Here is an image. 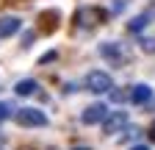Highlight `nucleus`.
<instances>
[{"instance_id": "nucleus-1", "label": "nucleus", "mask_w": 155, "mask_h": 150, "mask_svg": "<svg viewBox=\"0 0 155 150\" xmlns=\"http://www.w3.org/2000/svg\"><path fill=\"white\" fill-rule=\"evenodd\" d=\"M86 86H89L91 92H97V95H103V92H111L114 81H111L108 72H103V70H91V72L86 75Z\"/></svg>"}, {"instance_id": "nucleus-2", "label": "nucleus", "mask_w": 155, "mask_h": 150, "mask_svg": "<svg viewBox=\"0 0 155 150\" xmlns=\"http://www.w3.org/2000/svg\"><path fill=\"white\" fill-rule=\"evenodd\" d=\"M17 122L25 125V128H39V125H47V117H45V111H39V108H19L17 111Z\"/></svg>"}, {"instance_id": "nucleus-3", "label": "nucleus", "mask_w": 155, "mask_h": 150, "mask_svg": "<svg viewBox=\"0 0 155 150\" xmlns=\"http://www.w3.org/2000/svg\"><path fill=\"white\" fill-rule=\"evenodd\" d=\"M105 117H108V106H103V103H91V106L83 111L81 120H83L86 125H94V122H103Z\"/></svg>"}, {"instance_id": "nucleus-4", "label": "nucleus", "mask_w": 155, "mask_h": 150, "mask_svg": "<svg viewBox=\"0 0 155 150\" xmlns=\"http://www.w3.org/2000/svg\"><path fill=\"white\" fill-rule=\"evenodd\" d=\"M103 122H105V134H119V131L127 125V114L125 111H114V114L105 117Z\"/></svg>"}, {"instance_id": "nucleus-5", "label": "nucleus", "mask_w": 155, "mask_h": 150, "mask_svg": "<svg viewBox=\"0 0 155 150\" xmlns=\"http://www.w3.org/2000/svg\"><path fill=\"white\" fill-rule=\"evenodd\" d=\"M100 53L105 56V59H108L111 64H116V67H122V64H125V56H122V47L116 45V42H111V45H103V47H100Z\"/></svg>"}, {"instance_id": "nucleus-6", "label": "nucleus", "mask_w": 155, "mask_h": 150, "mask_svg": "<svg viewBox=\"0 0 155 150\" xmlns=\"http://www.w3.org/2000/svg\"><path fill=\"white\" fill-rule=\"evenodd\" d=\"M19 25H22V20H19V17H0V36H11V33H17Z\"/></svg>"}, {"instance_id": "nucleus-7", "label": "nucleus", "mask_w": 155, "mask_h": 150, "mask_svg": "<svg viewBox=\"0 0 155 150\" xmlns=\"http://www.w3.org/2000/svg\"><path fill=\"white\" fill-rule=\"evenodd\" d=\"M152 97V89L147 86V84H136L133 89H130V100L133 103H147Z\"/></svg>"}, {"instance_id": "nucleus-8", "label": "nucleus", "mask_w": 155, "mask_h": 150, "mask_svg": "<svg viewBox=\"0 0 155 150\" xmlns=\"http://www.w3.org/2000/svg\"><path fill=\"white\" fill-rule=\"evenodd\" d=\"M36 86H39V84H36L33 78H25V81L17 84V95H25V97H28V95H33V92H36Z\"/></svg>"}, {"instance_id": "nucleus-9", "label": "nucleus", "mask_w": 155, "mask_h": 150, "mask_svg": "<svg viewBox=\"0 0 155 150\" xmlns=\"http://www.w3.org/2000/svg\"><path fill=\"white\" fill-rule=\"evenodd\" d=\"M147 22H150V20H147V14H141V17H136V20H130V22H127V31H133V33H136V31H141Z\"/></svg>"}, {"instance_id": "nucleus-10", "label": "nucleus", "mask_w": 155, "mask_h": 150, "mask_svg": "<svg viewBox=\"0 0 155 150\" xmlns=\"http://www.w3.org/2000/svg\"><path fill=\"white\" fill-rule=\"evenodd\" d=\"M141 50H144V53H155V39H152V36L141 39Z\"/></svg>"}, {"instance_id": "nucleus-11", "label": "nucleus", "mask_w": 155, "mask_h": 150, "mask_svg": "<svg viewBox=\"0 0 155 150\" xmlns=\"http://www.w3.org/2000/svg\"><path fill=\"white\" fill-rule=\"evenodd\" d=\"M8 117H11V106L8 103H0V122L8 120Z\"/></svg>"}, {"instance_id": "nucleus-12", "label": "nucleus", "mask_w": 155, "mask_h": 150, "mask_svg": "<svg viewBox=\"0 0 155 150\" xmlns=\"http://www.w3.org/2000/svg\"><path fill=\"white\" fill-rule=\"evenodd\" d=\"M31 45H33V33L28 31V33L22 36V47H31Z\"/></svg>"}, {"instance_id": "nucleus-13", "label": "nucleus", "mask_w": 155, "mask_h": 150, "mask_svg": "<svg viewBox=\"0 0 155 150\" xmlns=\"http://www.w3.org/2000/svg\"><path fill=\"white\" fill-rule=\"evenodd\" d=\"M111 97H114V100H125V92H119V89H114V92H111Z\"/></svg>"}, {"instance_id": "nucleus-14", "label": "nucleus", "mask_w": 155, "mask_h": 150, "mask_svg": "<svg viewBox=\"0 0 155 150\" xmlns=\"http://www.w3.org/2000/svg\"><path fill=\"white\" fill-rule=\"evenodd\" d=\"M150 139H152V142H155V125H152V128H150Z\"/></svg>"}, {"instance_id": "nucleus-15", "label": "nucleus", "mask_w": 155, "mask_h": 150, "mask_svg": "<svg viewBox=\"0 0 155 150\" xmlns=\"http://www.w3.org/2000/svg\"><path fill=\"white\" fill-rule=\"evenodd\" d=\"M130 150H147V147H144V145H136V147H130Z\"/></svg>"}, {"instance_id": "nucleus-16", "label": "nucleus", "mask_w": 155, "mask_h": 150, "mask_svg": "<svg viewBox=\"0 0 155 150\" xmlns=\"http://www.w3.org/2000/svg\"><path fill=\"white\" fill-rule=\"evenodd\" d=\"M75 150H86V147H75Z\"/></svg>"}]
</instances>
